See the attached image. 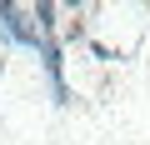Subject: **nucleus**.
Returning a JSON list of instances; mask_svg holds the SVG:
<instances>
[{
    "label": "nucleus",
    "instance_id": "f257e3e1",
    "mask_svg": "<svg viewBox=\"0 0 150 145\" xmlns=\"http://www.w3.org/2000/svg\"><path fill=\"white\" fill-rule=\"evenodd\" d=\"M0 25H5L15 40H25V45H35V40H40V30H35V25H25V15H20L15 5H0Z\"/></svg>",
    "mask_w": 150,
    "mask_h": 145
}]
</instances>
